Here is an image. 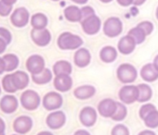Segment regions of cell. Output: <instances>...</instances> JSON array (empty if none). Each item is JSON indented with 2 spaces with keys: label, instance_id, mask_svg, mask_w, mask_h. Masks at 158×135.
<instances>
[{
  "label": "cell",
  "instance_id": "obj_37",
  "mask_svg": "<svg viewBox=\"0 0 158 135\" xmlns=\"http://www.w3.org/2000/svg\"><path fill=\"white\" fill-rule=\"evenodd\" d=\"M0 38L5 40L8 44H10V42L12 40V36H11L10 32L8 29L3 28V27H0Z\"/></svg>",
  "mask_w": 158,
  "mask_h": 135
},
{
  "label": "cell",
  "instance_id": "obj_47",
  "mask_svg": "<svg viewBox=\"0 0 158 135\" xmlns=\"http://www.w3.org/2000/svg\"><path fill=\"white\" fill-rule=\"evenodd\" d=\"M73 2L77 3V4H86L89 0H72Z\"/></svg>",
  "mask_w": 158,
  "mask_h": 135
},
{
  "label": "cell",
  "instance_id": "obj_28",
  "mask_svg": "<svg viewBox=\"0 0 158 135\" xmlns=\"http://www.w3.org/2000/svg\"><path fill=\"white\" fill-rule=\"evenodd\" d=\"M5 63H6V71H15L19 66V58L16 55L13 54H7L3 56Z\"/></svg>",
  "mask_w": 158,
  "mask_h": 135
},
{
  "label": "cell",
  "instance_id": "obj_6",
  "mask_svg": "<svg viewBox=\"0 0 158 135\" xmlns=\"http://www.w3.org/2000/svg\"><path fill=\"white\" fill-rule=\"evenodd\" d=\"M119 98L125 104H132L138 101L139 98V88L134 85H126L119 91Z\"/></svg>",
  "mask_w": 158,
  "mask_h": 135
},
{
  "label": "cell",
  "instance_id": "obj_5",
  "mask_svg": "<svg viewBox=\"0 0 158 135\" xmlns=\"http://www.w3.org/2000/svg\"><path fill=\"white\" fill-rule=\"evenodd\" d=\"M29 20H30V14L25 8L16 9L10 16L11 23L18 28H23L26 26L29 22Z\"/></svg>",
  "mask_w": 158,
  "mask_h": 135
},
{
  "label": "cell",
  "instance_id": "obj_27",
  "mask_svg": "<svg viewBox=\"0 0 158 135\" xmlns=\"http://www.w3.org/2000/svg\"><path fill=\"white\" fill-rule=\"evenodd\" d=\"M139 88V98H138V102L140 103H144L147 102L148 100L151 99L152 92L151 87L146 84V83H141L138 85Z\"/></svg>",
  "mask_w": 158,
  "mask_h": 135
},
{
  "label": "cell",
  "instance_id": "obj_9",
  "mask_svg": "<svg viewBox=\"0 0 158 135\" xmlns=\"http://www.w3.org/2000/svg\"><path fill=\"white\" fill-rule=\"evenodd\" d=\"M61 105H62V97L60 94L56 92L48 93L43 98V106L48 111L56 110L60 108Z\"/></svg>",
  "mask_w": 158,
  "mask_h": 135
},
{
  "label": "cell",
  "instance_id": "obj_56",
  "mask_svg": "<svg viewBox=\"0 0 158 135\" xmlns=\"http://www.w3.org/2000/svg\"><path fill=\"white\" fill-rule=\"evenodd\" d=\"M73 135H74V134H73Z\"/></svg>",
  "mask_w": 158,
  "mask_h": 135
},
{
  "label": "cell",
  "instance_id": "obj_36",
  "mask_svg": "<svg viewBox=\"0 0 158 135\" xmlns=\"http://www.w3.org/2000/svg\"><path fill=\"white\" fill-rule=\"evenodd\" d=\"M137 26H139L144 33H145V34L148 36V35H150L152 33V31H153V25H152V22H150V21H142V22H140V23H139Z\"/></svg>",
  "mask_w": 158,
  "mask_h": 135
},
{
  "label": "cell",
  "instance_id": "obj_44",
  "mask_svg": "<svg viewBox=\"0 0 158 135\" xmlns=\"http://www.w3.org/2000/svg\"><path fill=\"white\" fill-rule=\"evenodd\" d=\"M139 135H156V134L152 130H143L140 133H139Z\"/></svg>",
  "mask_w": 158,
  "mask_h": 135
},
{
  "label": "cell",
  "instance_id": "obj_18",
  "mask_svg": "<svg viewBox=\"0 0 158 135\" xmlns=\"http://www.w3.org/2000/svg\"><path fill=\"white\" fill-rule=\"evenodd\" d=\"M90 60H91L90 53L86 48H79L73 56L74 64L79 68L87 67L90 63Z\"/></svg>",
  "mask_w": 158,
  "mask_h": 135
},
{
  "label": "cell",
  "instance_id": "obj_43",
  "mask_svg": "<svg viewBox=\"0 0 158 135\" xmlns=\"http://www.w3.org/2000/svg\"><path fill=\"white\" fill-rule=\"evenodd\" d=\"M74 135H90V134H89V132H88L87 130L79 129V130H77V131L74 133Z\"/></svg>",
  "mask_w": 158,
  "mask_h": 135
},
{
  "label": "cell",
  "instance_id": "obj_51",
  "mask_svg": "<svg viewBox=\"0 0 158 135\" xmlns=\"http://www.w3.org/2000/svg\"><path fill=\"white\" fill-rule=\"evenodd\" d=\"M156 18H157V20H158V7H157V10H156Z\"/></svg>",
  "mask_w": 158,
  "mask_h": 135
},
{
  "label": "cell",
  "instance_id": "obj_21",
  "mask_svg": "<svg viewBox=\"0 0 158 135\" xmlns=\"http://www.w3.org/2000/svg\"><path fill=\"white\" fill-rule=\"evenodd\" d=\"M95 93H96L95 87H93L91 85H83V86L77 87L74 90L73 94L77 99L86 100V99L92 97L95 94Z\"/></svg>",
  "mask_w": 158,
  "mask_h": 135
},
{
  "label": "cell",
  "instance_id": "obj_32",
  "mask_svg": "<svg viewBox=\"0 0 158 135\" xmlns=\"http://www.w3.org/2000/svg\"><path fill=\"white\" fill-rule=\"evenodd\" d=\"M2 86H3V89L8 92V93H15L17 92L18 90L16 89V87L14 86V83H13V81H12V78H11V74H8L6 75L3 80H2Z\"/></svg>",
  "mask_w": 158,
  "mask_h": 135
},
{
  "label": "cell",
  "instance_id": "obj_2",
  "mask_svg": "<svg viewBox=\"0 0 158 135\" xmlns=\"http://www.w3.org/2000/svg\"><path fill=\"white\" fill-rule=\"evenodd\" d=\"M117 78L122 83H131L135 82L137 79V70L135 67L132 66L131 64H122L118 67L117 71Z\"/></svg>",
  "mask_w": 158,
  "mask_h": 135
},
{
  "label": "cell",
  "instance_id": "obj_39",
  "mask_svg": "<svg viewBox=\"0 0 158 135\" xmlns=\"http://www.w3.org/2000/svg\"><path fill=\"white\" fill-rule=\"evenodd\" d=\"M8 44H9L5 40L0 38V54H3L5 52V50L7 49V45Z\"/></svg>",
  "mask_w": 158,
  "mask_h": 135
},
{
  "label": "cell",
  "instance_id": "obj_10",
  "mask_svg": "<svg viewBox=\"0 0 158 135\" xmlns=\"http://www.w3.org/2000/svg\"><path fill=\"white\" fill-rule=\"evenodd\" d=\"M27 71L33 75L41 72L45 69V60L39 55H33L26 61Z\"/></svg>",
  "mask_w": 158,
  "mask_h": 135
},
{
  "label": "cell",
  "instance_id": "obj_23",
  "mask_svg": "<svg viewBox=\"0 0 158 135\" xmlns=\"http://www.w3.org/2000/svg\"><path fill=\"white\" fill-rule=\"evenodd\" d=\"M53 73L55 74V76L63 75V74L70 75L72 73V65H71V63L66 61V60L57 61L53 66Z\"/></svg>",
  "mask_w": 158,
  "mask_h": 135
},
{
  "label": "cell",
  "instance_id": "obj_3",
  "mask_svg": "<svg viewBox=\"0 0 158 135\" xmlns=\"http://www.w3.org/2000/svg\"><path fill=\"white\" fill-rule=\"evenodd\" d=\"M40 96L39 94L33 91V90H27L24 91L21 95V104L26 110L33 111L35 110L39 105H40Z\"/></svg>",
  "mask_w": 158,
  "mask_h": 135
},
{
  "label": "cell",
  "instance_id": "obj_35",
  "mask_svg": "<svg viewBox=\"0 0 158 135\" xmlns=\"http://www.w3.org/2000/svg\"><path fill=\"white\" fill-rule=\"evenodd\" d=\"M112 135H129V130L125 125L119 124L114 126L112 130Z\"/></svg>",
  "mask_w": 158,
  "mask_h": 135
},
{
  "label": "cell",
  "instance_id": "obj_17",
  "mask_svg": "<svg viewBox=\"0 0 158 135\" xmlns=\"http://www.w3.org/2000/svg\"><path fill=\"white\" fill-rule=\"evenodd\" d=\"M54 87L59 92H67L73 86V80L70 75L63 74V75H57L54 79Z\"/></svg>",
  "mask_w": 158,
  "mask_h": 135
},
{
  "label": "cell",
  "instance_id": "obj_11",
  "mask_svg": "<svg viewBox=\"0 0 158 135\" xmlns=\"http://www.w3.org/2000/svg\"><path fill=\"white\" fill-rule=\"evenodd\" d=\"M33 127V120L30 117L21 116L17 118L13 122V129L20 134H25L31 130Z\"/></svg>",
  "mask_w": 158,
  "mask_h": 135
},
{
  "label": "cell",
  "instance_id": "obj_53",
  "mask_svg": "<svg viewBox=\"0 0 158 135\" xmlns=\"http://www.w3.org/2000/svg\"><path fill=\"white\" fill-rule=\"evenodd\" d=\"M0 94H1V88H0Z\"/></svg>",
  "mask_w": 158,
  "mask_h": 135
},
{
  "label": "cell",
  "instance_id": "obj_26",
  "mask_svg": "<svg viewBox=\"0 0 158 135\" xmlns=\"http://www.w3.org/2000/svg\"><path fill=\"white\" fill-rule=\"evenodd\" d=\"M31 25L34 29H45L48 25V18L43 13H35L31 18Z\"/></svg>",
  "mask_w": 158,
  "mask_h": 135
},
{
  "label": "cell",
  "instance_id": "obj_13",
  "mask_svg": "<svg viewBox=\"0 0 158 135\" xmlns=\"http://www.w3.org/2000/svg\"><path fill=\"white\" fill-rule=\"evenodd\" d=\"M66 121L65 114L62 111H54L50 113L47 118V125L52 129H58L61 128Z\"/></svg>",
  "mask_w": 158,
  "mask_h": 135
},
{
  "label": "cell",
  "instance_id": "obj_34",
  "mask_svg": "<svg viewBox=\"0 0 158 135\" xmlns=\"http://www.w3.org/2000/svg\"><path fill=\"white\" fill-rule=\"evenodd\" d=\"M12 11V5L6 4L2 0H0V16L7 17Z\"/></svg>",
  "mask_w": 158,
  "mask_h": 135
},
{
  "label": "cell",
  "instance_id": "obj_1",
  "mask_svg": "<svg viewBox=\"0 0 158 135\" xmlns=\"http://www.w3.org/2000/svg\"><path fill=\"white\" fill-rule=\"evenodd\" d=\"M58 46L62 50H74L83 44V40L80 36L72 33H62L58 38Z\"/></svg>",
  "mask_w": 158,
  "mask_h": 135
},
{
  "label": "cell",
  "instance_id": "obj_46",
  "mask_svg": "<svg viewBox=\"0 0 158 135\" xmlns=\"http://www.w3.org/2000/svg\"><path fill=\"white\" fill-rule=\"evenodd\" d=\"M3 2H5L6 4H9V5H14L16 2H17V0H2Z\"/></svg>",
  "mask_w": 158,
  "mask_h": 135
},
{
  "label": "cell",
  "instance_id": "obj_22",
  "mask_svg": "<svg viewBox=\"0 0 158 135\" xmlns=\"http://www.w3.org/2000/svg\"><path fill=\"white\" fill-rule=\"evenodd\" d=\"M64 17L67 21L72 22H78L82 21V11L76 6H69L64 10Z\"/></svg>",
  "mask_w": 158,
  "mask_h": 135
},
{
  "label": "cell",
  "instance_id": "obj_48",
  "mask_svg": "<svg viewBox=\"0 0 158 135\" xmlns=\"http://www.w3.org/2000/svg\"><path fill=\"white\" fill-rule=\"evenodd\" d=\"M152 64L154 65V67L156 68V70L158 71V55L154 57V60H153V63Z\"/></svg>",
  "mask_w": 158,
  "mask_h": 135
},
{
  "label": "cell",
  "instance_id": "obj_50",
  "mask_svg": "<svg viewBox=\"0 0 158 135\" xmlns=\"http://www.w3.org/2000/svg\"><path fill=\"white\" fill-rule=\"evenodd\" d=\"M100 1H102L103 3H110L111 1H113V0H100Z\"/></svg>",
  "mask_w": 158,
  "mask_h": 135
},
{
  "label": "cell",
  "instance_id": "obj_12",
  "mask_svg": "<svg viewBox=\"0 0 158 135\" xmlns=\"http://www.w3.org/2000/svg\"><path fill=\"white\" fill-rule=\"evenodd\" d=\"M116 107L117 105L115 101L111 98H106L100 102L98 106V112L104 118H112L116 110Z\"/></svg>",
  "mask_w": 158,
  "mask_h": 135
},
{
  "label": "cell",
  "instance_id": "obj_33",
  "mask_svg": "<svg viewBox=\"0 0 158 135\" xmlns=\"http://www.w3.org/2000/svg\"><path fill=\"white\" fill-rule=\"evenodd\" d=\"M155 109H156V107L153 105H152V104H145V105H143L140 107V109H139V117H140V118L144 119L152 111H153Z\"/></svg>",
  "mask_w": 158,
  "mask_h": 135
},
{
  "label": "cell",
  "instance_id": "obj_25",
  "mask_svg": "<svg viewBox=\"0 0 158 135\" xmlns=\"http://www.w3.org/2000/svg\"><path fill=\"white\" fill-rule=\"evenodd\" d=\"M32 80L36 84H46L52 80V73L48 69L45 68L41 72L37 74H33Z\"/></svg>",
  "mask_w": 158,
  "mask_h": 135
},
{
  "label": "cell",
  "instance_id": "obj_40",
  "mask_svg": "<svg viewBox=\"0 0 158 135\" xmlns=\"http://www.w3.org/2000/svg\"><path fill=\"white\" fill-rule=\"evenodd\" d=\"M117 3L122 7H127L133 4V0H117Z\"/></svg>",
  "mask_w": 158,
  "mask_h": 135
},
{
  "label": "cell",
  "instance_id": "obj_16",
  "mask_svg": "<svg viewBox=\"0 0 158 135\" xmlns=\"http://www.w3.org/2000/svg\"><path fill=\"white\" fill-rule=\"evenodd\" d=\"M136 44H137V43L134 40V38L131 37L129 34H127L119 40L117 47H118V50L121 54L129 55L135 50Z\"/></svg>",
  "mask_w": 158,
  "mask_h": 135
},
{
  "label": "cell",
  "instance_id": "obj_45",
  "mask_svg": "<svg viewBox=\"0 0 158 135\" xmlns=\"http://www.w3.org/2000/svg\"><path fill=\"white\" fill-rule=\"evenodd\" d=\"M145 1H146V0H133V4H134L135 6H140V5H142Z\"/></svg>",
  "mask_w": 158,
  "mask_h": 135
},
{
  "label": "cell",
  "instance_id": "obj_19",
  "mask_svg": "<svg viewBox=\"0 0 158 135\" xmlns=\"http://www.w3.org/2000/svg\"><path fill=\"white\" fill-rule=\"evenodd\" d=\"M11 78L14 83V86L17 90H23L29 84V76L27 73L22 71H15L11 74Z\"/></svg>",
  "mask_w": 158,
  "mask_h": 135
},
{
  "label": "cell",
  "instance_id": "obj_41",
  "mask_svg": "<svg viewBox=\"0 0 158 135\" xmlns=\"http://www.w3.org/2000/svg\"><path fill=\"white\" fill-rule=\"evenodd\" d=\"M6 71V63L3 57H0V75Z\"/></svg>",
  "mask_w": 158,
  "mask_h": 135
},
{
  "label": "cell",
  "instance_id": "obj_4",
  "mask_svg": "<svg viewBox=\"0 0 158 135\" xmlns=\"http://www.w3.org/2000/svg\"><path fill=\"white\" fill-rule=\"evenodd\" d=\"M123 30V24L119 18L111 17L108 18L103 24V33L108 37L118 36Z\"/></svg>",
  "mask_w": 158,
  "mask_h": 135
},
{
  "label": "cell",
  "instance_id": "obj_29",
  "mask_svg": "<svg viewBox=\"0 0 158 135\" xmlns=\"http://www.w3.org/2000/svg\"><path fill=\"white\" fill-rule=\"evenodd\" d=\"M145 125L150 129H154L158 127V111L155 109L152 111L144 119Z\"/></svg>",
  "mask_w": 158,
  "mask_h": 135
},
{
  "label": "cell",
  "instance_id": "obj_14",
  "mask_svg": "<svg viewBox=\"0 0 158 135\" xmlns=\"http://www.w3.org/2000/svg\"><path fill=\"white\" fill-rule=\"evenodd\" d=\"M79 118L84 126L92 127L97 120V111L91 106H86L81 110Z\"/></svg>",
  "mask_w": 158,
  "mask_h": 135
},
{
  "label": "cell",
  "instance_id": "obj_38",
  "mask_svg": "<svg viewBox=\"0 0 158 135\" xmlns=\"http://www.w3.org/2000/svg\"><path fill=\"white\" fill-rule=\"evenodd\" d=\"M81 11H82V21L84 19L89 18V17H90V16L95 14V11H94V10L91 7H84L83 9H81Z\"/></svg>",
  "mask_w": 158,
  "mask_h": 135
},
{
  "label": "cell",
  "instance_id": "obj_24",
  "mask_svg": "<svg viewBox=\"0 0 158 135\" xmlns=\"http://www.w3.org/2000/svg\"><path fill=\"white\" fill-rule=\"evenodd\" d=\"M100 57L105 63L114 62L117 57V51L113 46L110 45L104 46L100 52Z\"/></svg>",
  "mask_w": 158,
  "mask_h": 135
},
{
  "label": "cell",
  "instance_id": "obj_42",
  "mask_svg": "<svg viewBox=\"0 0 158 135\" xmlns=\"http://www.w3.org/2000/svg\"><path fill=\"white\" fill-rule=\"evenodd\" d=\"M5 129H6V124L5 121L0 118V134L5 133Z\"/></svg>",
  "mask_w": 158,
  "mask_h": 135
},
{
  "label": "cell",
  "instance_id": "obj_8",
  "mask_svg": "<svg viewBox=\"0 0 158 135\" xmlns=\"http://www.w3.org/2000/svg\"><path fill=\"white\" fill-rule=\"evenodd\" d=\"M31 37L33 42L38 46H46L51 41V34L48 30L45 29H34L31 32Z\"/></svg>",
  "mask_w": 158,
  "mask_h": 135
},
{
  "label": "cell",
  "instance_id": "obj_30",
  "mask_svg": "<svg viewBox=\"0 0 158 135\" xmlns=\"http://www.w3.org/2000/svg\"><path fill=\"white\" fill-rule=\"evenodd\" d=\"M127 34H129L131 37H133L137 44H141L142 42H144L145 38H146V36H147V35L145 34V33H144L139 26H136L135 28H132V29L128 32Z\"/></svg>",
  "mask_w": 158,
  "mask_h": 135
},
{
  "label": "cell",
  "instance_id": "obj_20",
  "mask_svg": "<svg viewBox=\"0 0 158 135\" xmlns=\"http://www.w3.org/2000/svg\"><path fill=\"white\" fill-rule=\"evenodd\" d=\"M140 76L145 82L152 83L158 79V71L153 64H146L140 71Z\"/></svg>",
  "mask_w": 158,
  "mask_h": 135
},
{
  "label": "cell",
  "instance_id": "obj_54",
  "mask_svg": "<svg viewBox=\"0 0 158 135\" xmlns=\"http://www.w3.org/2000/svg\"><path fill=\"white\" fill-rule=\"evenodd\" d=\"M0 135H5V133H3V134H0Z\"/></svg>",
  "mask_w": 158,
  "mask_h": 135
},
{
  "label": "cell",
  "instance_id": "obj_7",
  "mask_svg": "<svg viewBox=\"0 0 158 135\" xmlns=\"http://www.w3.org/2000/svg\"><path fill=\"white\" fill-rule=\"evenodd\" d=\"M81 25L85 33L89 35H93V34H96L100 31L101 26H102V21L100 18L94 14L89 18L84 19L81 21Z\"/></svg>",
  "mask_w": 158,
  "mask_h": 135
},
{
  "label": "cell",
  "instance_id": "obj_15",
  "mask_svg": "<svg viewBox=\"0 0 158 135\" xmlns=\"http://www.w3.org/2000/svg\"><path fill=\"white\" fill-rule=\"evenodd\" d=\"M19 103L15 96L8 94L2 97L0 100V109L6 114H11L18 108Z\"/></svg>",
  "mask_w": 158,
  "mask_h": 135
},
{
  "label": "cell",
  "instance_id": "obj_31",
  "mask_svg": "<svg viewBox=\"0 0 158 135\" xmlns=\"http://www.w3.org/2000/svg\"><path fill=\"white\" fill-rule=\"evenodd\" d=\"M116 105H117V107H116L114 114L112 116V118L115 121H121L127 117V107L125 105L118 103V102H116Z\"/></svg>",
  "mask_w": 158,
  "mask_h": 135
},
{
  "label": "cell",
  "instance_id": "obj_49",
  "mask_svg": "<svg viewBox=\"0 0 158 135\" xmlns=\"http://www.w3.org/2000/svg\"><path fill=\"white\" fill-rule=\"evenodd\" d=\"M37 135H53V134L49 131H42V132H39Z\"/></svg>",
  "mask_w": 158,
  "mask_h": 135
},
{
  "label": "cell",
  "instance_id": "obj_52",
  "mask_svg": "<svg viewBox=\"0 0 158 135\" xmlns=\"http://www.w3.org/2000/svg\"><path fill=\"white\" fill-rule=\"evenodd\" d=\"M52 1H59V0H52Z\"/></svg>",
  "mask_w": 158,
  "mask_h": 135
},
{
  "label": "cell",
  "instance_id": "obj_55",
  "mask_svg": "<svg viewBox=\"0 0 158 135\" xmlns=\"http://www.w3.org/2000/svg\"><path fill=\"white\" fill-rule=\"evenodd\" d=\"M12 135H18V134H12Z\"/></svg>",
  "mask_w": 158,
  "mask_h": 135
}]
</instances>
